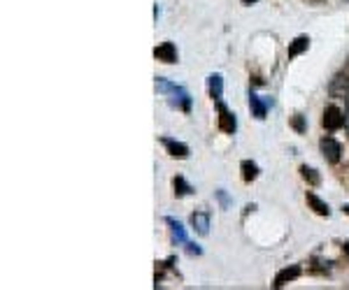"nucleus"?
I'll return each instance as SVG.
<instances>
[{
	"label": "nucleus",
	"instance_id": "f257e3e1",
	"mask_svg": "<svg viewBox=\"0 0 349 290\" xmlns=\"http://www.w3.org/2000/svg\"><path fill=\"white\" fill-rule=\"evenodd\" d=\"M324 125H326V130H340L345 125V116L338 107H328L324 112Z\"/></svg>",
	"mask_w": 349,
	"mask_h": 290
},
{
	"label": "nucleus",
	"instance_id": "f03ea898",
	"mask_svg": "<svg viewBox=\"0 0 349 290\" xmlns=\"http://www.w3.org/2000/svg\"><path fill=\"white\" fill-rule=\"evenodd\" d=\"M321 151H324L328 163H338L340 154H342V146H340L333 137H324V139H321Z\"/></svg>",
	"mask_w": 349,
	"mask_h": 290
},
{
	"label": "nucleus",
	"instance_id": "7ed1b4c3",
	"mask_svg": "<svg viewBox=\"0 0 349 290\" xmlns=\"http://www.w3.org/2000/svg\"><path fill=\"white\" fill-rule=\"evenodd\" d=\"M154 56H156L159 61H163V63H175L177 61V49H175V44H172V42H163L161 47H156Z\"/></svg>",
	"mask_w": 349,
	"mask_h": 290
},
{
	"label": "nucleus",
	"instance_id": "20e7f679",
	"mask_svg": "<svg viewBox=\"0 0 349 290\" xmlns=\"http://www.w3.org/2000/svg\"><path fill=\"white\" fill-rule=\"evenodd\" d=\"M219 128H221L223 133H235V128H238V123H235V116L223 107V104H219Z\"/></svg>",
	"mask_w": 349,
	"mask_h": 290
},
{
	"label": "nucleus",
	"instance_id": "39448f33",
	"mask_svg": "<svg viewBox=\"0 0 349 290\" xmlns=\"http://www.w3.org/2000/svg\"><path fill=\"white\" fill-rule=\"evenodd\" d=\"M191 225H193V230H196L198 235H207V232H210V214L196 211V214L191 216Z\"/></svg>",
	"mask_w": 349,
	"mask_h": 290
},
{
	"label": "nucleus",
	"instance_id": "423d86ee",
	"mask_svg": "<svg viewBox=\"0 0 349 290\" xmlns=\"http://www.w3.org/2000/svg\"><path fill=\"white\" fill-rule=\"evenodd\" d=\"M328 91H331V95H333V98H345V95L349 93V82H347V77L338 74V77L331 82Z\"/></svg>",
	"mask_w": 349,
	"mask_h": 290
},
{
	"label": "nucleus",
	"instance_id": "0eeeda50",
	"mask_svg": "<svg viewBox=\"0 0 349 290\" xmlns=\"http://www.w3.org/2000/svg\"><path fill=\"white\" fill-rule=\"evenodd\" d=\"M163 144H165V149L170 151V155H175V158H186V155H189V146L182 144V142H175V139H170V137H163Z\"/></svg>",
	"mask_w": 349,
	"mask_h": 290
},
{
	"label": "nucleus",
	"instance_id": "6e6552de",
	"mask_svg": "<svg viewBox=\"0 0 349 290\" xmlns=\"http://www.w3.org/2000/svg\"><path fill=\"white\" fill-rule=\"evenodd\" d=\"M298 274H300V267H296V265H294V267H286V270H282V272H279V274L275 276V286H277V288H282L286 281L298 279Z\"/></svg>",
	"mask_w": 349,
	"mask_h": 290
},
{
	"label": "nucleus",
	"instance_id": "1a4fd4ad",
	"mask_svg": "<svg viewBox=\"0 0 349 290\" xmlns=\"http://www.w3.org/2000/svg\"><path fill=\"white\" fill-rule=\"evenodd\" d=\"M307 47H310V37H305V35L296 37V40L291 42V47H289V58H296L298 53H303Z\"/></svg>",
	"mask_w": 349,
	"mask_h": 290
},
{
	"label": "nucleus",
	"instance_id": "9d476101",
	"mask_svg": "<svg viewBox=\"0 0 349 290\" xmlns=\"http://www.w3.org/2000/svg\"><path fill=\"white\" fill-rule=\"evenodd\" d=\"M307 205H310V207L314 209V211H317L319 216H328V214H331V209H328V205H326V202H321V200H319L317 195H312V193L307 195Z\"/></svg>",
	"mask_w": 349,
	"mask_h": 290
},
{
	"label": "nucleus",
	"instance_id": "9b49d317",
	"mask_svg": "<svg viewBox=\"0 0 349 290\" xmlns=\"http://www.w3.org/2000/svg\"><path fill=\"white\" fill-rule=\"evenodd\" d=\"M210 95L214 98V100H221V91H223V82L219 74H212L210 77Z\"/></svg>",
	"mask_w": 349,
	"mask_h": 290
},
{
	"label": "nucleus",
	"instance_id": "f8f14e48",
	"mask_svg": "<svg viewBox=\"0 0 349 290\" xmlns=\"http://www.w3.org/2000/svg\"><path fill=\"white\" fill-rule=\"evenodd\" d=\"M249 107H252V112H254L256 119H265V104L258 100V95H249Z\"/></svg>",
	"mask_w": 349,
	"mask_h": 290
},
{
	"label": "nucleus",
	"instance_id": "ddd939ff",
	"mask_svg": "<svg viewBox=\"0 0 349 290\" xmlns=\"http://www.w3.org/2000/svg\"><path fill=\"white\" fill-rule=\"evenodd\" d=\"M256 174H258V167H256L252 160H244L242 163V179L244 181H254Z\"/></svg>",
	"mask_w": 349,
	"mask_h": 290
},
{
	"label": "nucleus",
	"instance_id": "4468645a",
	"mask_svg": "<svg viewBox=\"0 0 349 290\" xmlns=\"http://www.w3.org/2000/svg\"><path fill=\"white\" fill-rule=\"evenodd\" d=\"M168 225L172 228V235H175V239L177 241H182V244H186V232H184V228H182L180 223L175 221V218H168Z\"/></svg>",
	"mask_w": 349,
	"mask_h": 290
},
{
	"label": "nucleus",
	"instance_id": "2eb2a0df",
	"mask_svg": "<svg viewBox=\"0 0 349 290\" xmlns=\"http://www.w3.org/2000/svg\"><path fill=\"white\" fill-rule=\"evenodd\" d=\"M172 184H175V193H177V197L186 195V193H191V190H193V188H191L189 184L182 179V176H175V181H172Z\"/></svg>",
	"mask_w": 349,
	"mask_h": 290
},
{
	"label": "nucleus",
	"instance_id": "dca6fc26",
	"mask_svg": "<svg viewBox=\"0 0 349 290\" xmlns=\"http://www.w3.org/2000/svg\"><path fill=\"white\" fill-rule=\"evenodd\" d=\"M300 172H303V176H305V179L310 181V184H312V186H317V184H319V174L314 172V170H312V167L303 165V167H300Z\"/></svg>",
	"mask_w": 349,
	"mask_h": 290
},
{
	"label": "nucleus",
	"instance_id": "f3484780",
	"mask_svg": "<svg viewBox=\"0 0 349 290\" xmlns=\"http://www.w3.org/2000/svg\"><path fill=\"white\" fill-rule=\"evenodd\" d=\"M186 246H189V253H196V256L201 253V249H198V246H193V244H189V241H186Z\"/></svg>",
	"mask_w": 349,
	"mask_h": 290
},
{
	"label": "nucleus",
	"instance_id": "a211bd4d",
	"mask_svg": "<svg viewBox=\"0 0 349 290\" xmlns=\"http://www.w3.org/2000/svg\"><path fill=\"white\" fill-rule=\"evenodd\" d=\"M294 125H296V130H303V119H300V116H296V121H294Z\"/></svg>",
	"mask_w": 349,
	"mask_h": 290
},
{
	"label": "nucleus",
	"instance_id": "6ab92c4d",
	"mask_svg": "<svg viewBox=\"0 0 349 290\" xmlns=\"http://www.w3.org/2000/svg\"><path fill=\"white\" fill-rule=\"evenodd\" d=\"M345 251H347V253H349V241H347V244H345Z\"/></svg>",
	"mask_w": 349,
	"mask_h": 290
},
{
	"label": "nucleus",
	"instance_id": "aec40b11",
	"mask_svg": "<svg viewBox=\"0 0 349 290\" xmlns=\"http://www.w3.org/2000/svg\"><path fill=\"white\" fill-rule=\"evenodd\" d=\"M244 2H249V0H244Z\"/></svg>",
	"mask_w": 349,
	"mask_h": 290
}]
</instances>
